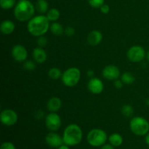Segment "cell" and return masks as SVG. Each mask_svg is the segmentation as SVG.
<instances>
[{"label":"cell","instance_id":"obj_36","mask_svg":"<svg viewBox=\"0 0 149 149\" xmlns=\"http://www.w3.org/2000/svg\"><path fill=\"white\" fill-rule=\"evenodd\" d=\"M145 141H146V143L147 145L149 146V132L148 134H146V135Z\"/></svg>","mask_w":149,"mask_h":149},{"label":"cell","instance_id":"obj_20","mask_svg":"<svg viewBox=\"0 0 149 149\" xmlns=\"http://www.w3.org/2000/svg\"><path fill=\"white\" fill-rule=\"evenodd\" d=\"M49 4L47 0H37L36 2V9L39 13L44 14L47 13Z\"/></svg>","mask_w":149,"mask_h":149},{"label":"cell","instance_id":"obj_30","mask_svg":"<svg viewBox=\"0 0 149 149\" xmlns=\"http://www.w3.org/2000/svg\"><path fill=\"white\" fill-rule=\"evenodd\" d=\"M64 33L66 36H74V33H75V29H74L71 26H68L65 29V31H64Z\"/></svg>","mask_w":149,"mask_h":149},{"label":"cell","instance_id":"obj_11","mask_svg":"<svg viewBox=\"0 0 149 149\" xmlns=\"http://www.w3.org/2000/svg\"><path fill=\"white\" fill-rule=\"evenodd\" d=\"M45 139L46 143L52 148H58L64 144L63 137L60 136V135L57 134L56 132H49L45 136Z\"/></svg>","mask_w":149,"mask_h":149},{"label":"cell","instance_id":"obj_31","mask_svg":"<svg viewBox=\"0 0 149 149\" xmlns=\"http://www.w3.org/2000/svg\"><path fill=\"white\" fill-rule=\"evenodd\" d=\"M100 10L102 13H103V14H107V13H109V11H110V7H109L108 4H103V5L100 7Z\"/></svg>","mask_w":149,"mask_h":149},{"label":"cell","instance_id":"obj_18","mask_svg":"<svg viewBox=\"0 0 149 149\" xmlns=\"http://www.w3.org/2000/svg\"><path fill=\"white\" fill-rule=\"evenodd\" d=\"M109 141L114 147H119L123 143V138L119 133H113L109 137Z\"/></svg>","mask_w":149,"mask_h":149},{"label":"cell","instance_id":"obj_15","mask_svg":"<svg viewBox=\"0 0 149 149\" xmlns=\"http://www.w3.org/2000/svg\"><path fill=\"white\" fill-rule=\"evenodd\" d=\"M32 56H33L35 62L38 63H44L47 58V52H45L43 48L39 47L33 49V52H32Z\"/></svg>","mask_w":149,"mask_h":149},{"label":"cell","instance_id":"obj_2","mask_svg":"<svg viewBox=\"0 0 149 149\" xmlns=\"http://www.w3.org/2000/svg\"><path fill=\"white\" fill-rule=\"evenodd\" d=\"M35 13V7L29 0H20L14 9V15L17 20L24 22L33 17Z\"/></svg>","mask_w":149,"mask_h":149},{"label":"cell","instance_id":"obj_38","mask_svg":"<svg viewBox=\"0 0 149 149\" xmlns=\"http://www.w3.org/2000/svg\"><path fill=\"white\" fill-rule=\"evenodd\" d=\"M146 104L149 106V99H147L146 101Z\"/></svg>","mask_w":149,"mask_h":149},{"label":"cell","instance_id":"obj_23","mask_svg":"<svg viewBox=\"0 0 149 149\" xmlns=\"http://www.w3.org/2000/svg\"><path fill=\"white\" fill-rule=\"evenodd\" d=\"M135 77L130 72H125L121 77L122 82L126 84H131L135 81Z\"/></svg>","mask_w":149,"mask_h":149},{"label":"cell","instance_id":"obj_22","mask_svg":"<svg viewBox=\"0 0 149 149\" xmlns=\"http://www.w3.org/2000/svg\"><path fill=\"white\" fill-rule=\"evenodd\" d=\"M62 74H63L61 73V70L58 68H56V67L50 68L48 71V76L49 77V78L53 80H57L61 78L62 77Z\"/></svg>","mask_w":149,"mask_h":149},{"label":"cell","instance_id":"obj_19","mask_svg":"<svg viewBox=\"0 0 149 149\" xmlns=\"http://www.w3.org/2000/svg\"><path fill=\"white\" fill-rule=\"evenodd\" d=\"M49 30L55 36H61L64 33V29L62 25L57 22H54L49 26Z\"/></svg>","mask_w":149,"mask_h":149},{"label":"cell","instance_id":"obj_24","mask_svg":"<svg viewBox=\"0 0 149 149\" xmlns=\"http://www.w3.org/2000/svg\"><path fill=\"white\" fill-rule=\"evenodd\" d=\"M121 112L126 117H130L134 113V109L130 105H125L121 109Z\"/></svg>","mask_w":149,"mask_h":149},{"label":"cell","instance_id":"obj_3","mask_svg":"<svg viewBox=\"0 0 149 149\" xmlns=\"http://www.w3.org/2000/svg\"><path fill=\"white\" fill-rule=\"evenodd\" d=\"M83 132L81 127L76 124H71L65 128L63 134L64 144L68 146H74L81 143Z\"/></svg>","mask_w":149,"mask_h":149},{"label":"cell","instance_id":"obj_35","mask_svg":"<svg viewBox=\"0 0 149 149\" xmlns=\"http://www.w3.org/2000/svg\"><path fill=\"white\" fill-rule=\"evenodd\" d=\"M57 149H70V148L68 146L65 145V144H63V145H62L61 146H60L59 148H58Z\"/></svg>","mask_w":149,"mask_h":149},{"label":"cell","instance_id":"obj_33","mask_svg":"<svg viewBox=\"0 0 149 149\" xmlns=\"http://www.w3.org/2000/svg\"><path fill=\"white\" fill-rule=\"evenodd\" d=\"M100 149H114V146L111 145V144H106L102 146L101 148Z\"/></svg>","mask_w":149,"mask_h":149},{"label":"cell","instance_id":"obj_37","mask_svg":"<svg viewBox=\"0 0 149 149\" xmlns=\"http://www.w3.org/2000/svg\"><path fill=\"white\" fill-rule=\"evenodd\" d=\"M146 58H147V60L149 61V50L147 52V53H146Z\"/></svg>","mask_w":149,"mask_h":149},{"label":"cell","instance_id":"obj_29","mask_svg":"<svg viewBox=\"0 0 149 149\" xmlns=\"http://www.w3.org/2000/svg\"><path fill=\"white\" fill-rule=\"evenodd\" d=\"M0 149H15V146L13 143L6 141V142L1 143Z\"/></svg>","mask_w":149,"mask_h":149},{"label":"cell","instance_id":"obj_12","mask_svg":"<svg viewBox=\"0 0 149 149\" xmlns=\"http://www.w3.org/2000/svg\"><path fill=\"white\" fill-rule=\"evenodd\" d=\"M87 88H88L89 91L93 94L98 95L103 91L104 84L100 79L93 77L89 80L88 83H87Z\"/></svg>","mask_w":149,"mask_h":149},{"label":"cell","instance_id":"obj_5","mask_svg":"<svg viewBox=\"0 0 149 149\" xmlns=\"http://www.w3.org/2000/svg\"><path fill=\"white\" fill-rule=\"evenodd\" d=\"M108 139L107 134L104 130L98 128L93 129L88 132L87 141L93 147H100L106 143Z\"/></svg>","mask_w":149,"mask_h":149},{"label":"cell","instance_id":"obj_10","mask_svg":"<svg viewBox=\"0 0 149 149\" xmlns=\"http://www.w3.org/2000/svg\"><path fill=\"white\" fill-rule=\"evenodd\" d=\"M12 55L15 61L17 62H24L28 57L27 49L23 45H16L12 49Z\"/></svg>","mask_w":149,"mask_h":149},{"label":"cell","instance_id":"obj_4","mask_svg":"<svg viewBox=\"0 0 149 149\" xmlns=\"http://www.w3.org/2000/svg\"><path fill=\"white\" fill-rule=\"evenodd\" d=\"M130 130L135 135L143 136L149 132V122L145 118L135 116L130 122Z\"/></svg>","mask_w":149,"mask_h":149},{"label":"cell","instance_id":"obj_26","mask_svg":"<svg viewBox=\"0 0 149 149\" xmlns=\"http://www.w3.org/2000/svg\"><path fill=\"white\" fill-rule=\"evenodd\" d=\"M23 68L26 71H33L36 68V63L35 61H26L23 63Z\"/></svg>","mask_w":149,"mask_h":149},{"label":"cell","instance_id":"obj_1","mask_svg":"<svg viewBox=\"0 0 149 149\" xmlns=\"http://www.w3.org/2000/svg\"><path fill=\"white\" fill-rule=\"evenodd\" d=\"M49 20L47 16L40 15L35 16L29 20L27 29L29 33L33 36H44L49 29Z\"/></svg>","mask_w":149,"mask_h":149},{"label":"cell","instance_id":"obj_9","mask_svg":"<svg viewBox=\"0 0 149 149\" xmlns=\"http://www.w3.org/2000/svg\"><path fill=\"white\" fill-rule=\"evenodd\" d=\"M45 125L51 132L58 130L61 126V119L55 112H51L45 118Z\"/></svg>","mask_w":149,"mask_h":149},{"label":"cell","instance_id":"obj_27","mask_svg":"<svg viewBox=\"0 0 149 149\" xmlns=\"http://www.w3.org/2000/svg\"><path fill=\"white\" fill-rule=\"evenodd\" d=\"M105 0H87L89 4L93 8H100L103 4Z\"/></svg>","mask_w":149,"mask_h":149},{"label":"cell","instance_id":"obj_6","mask_svg":"<svg viewBox=\"0 0 149 149\" xmlns=\"http://www.w3.org/2000/svg\"><path fill=\"white\" fill-rule=\"evenodd\" d=\"M81 78V71L78 68L71 67L65 70L62 74L61 79L63 84L68 87L77 85Z\"/></svg>","mask_w":149,"mask_h":149},{"label":"cell","instance_id":"obj_7","mask_svg":"<svg viewBox=\"0 0 149 149\" xmlns=\"http://www.w3.org/2000/svg\"><path fill=\"white\" fill-rule=\"evenodd\" d=\"M127 57L131 62L138 63L142 61L146 57V51L143 47L140 45H135L131 47L127 52Z\"/></svg>","mask_w":149,"mask_h":149},{"label":"cell","instance_id":"obj_13","mask_svg":"<svg viewBox=\"0 0 149 149\" xmlns=\"http://www.w3.org/2000/svg\"><path fill=\"white\" fill-rule=\"evenodd\" d=\"M103 77L107 80H116L120 76V71L116 65H109L105 67L102 71Z\"/></svg>","mask_w":149,"mask_h":149},{"label":"cell","instance_id":"obj_17","mask_svg":"<svg viewBox=\"0 0 149 149\" xmlns=\"http://www.w3.org/2000/svg\"><path fill=\"white\" fill-rule=\"evenodd\" d=\"M47 106L50 112H57L62 106V101L59 97H52L48 100Z\"/></svg>","mask_w":149,"mask_h":149},{"label":"cell","instance_id":"obj_28","mask_svg":"<svg viewBox=\"0 0 149 149\" xmlns=\"http://www.w3.org/2000/svg\"><path fill=\"white\" fill-rule=\"evenodd\" d=\"M47 44V39L46 37H45L44 36H39L37 39V45H39V47H45Z\"/></svg>","mask_w":149,"mask_h":149},{"label":"cell","instance_id":"obj_32","mask_svg":"<svg viewBox=\"0 0 149 149\" xmlns=\"http://www.w3.org/2000/svg\"><path fill=\"white\" fill-rule=\"evenodd\" d=\"M113 84H114V87H116V89H121L122 87H123V82L121 79H116L114 80V82H113Z\"/></svg>","mask_w":149,"mask_h":149},{"label":"cell","instance_id":"obj_25","mask_svg":"<svg viewBox=\"0 0 149 149\" xmlns=\"http://www.w3.org/2000/svg\"><path fill=\"white\" fill-rule=\"evenodd\" d=\"M16 0H0V6L4 10H10L15 4Z\"/></svg>","mask_w":149,"mask_h":149},{"label":"cell","instance_id":"obj_14","mask_svg":"<svg viewBox=\"0 0 149 149\" xmlns=\"http://www.w3.org/2000/svg\"><path fill=\"white\" fill-rule=\"evenodd\" d=\"M103 39V35L101 32L97 30H93L87 35V40L89 45L91 46H97L101 42Z\"/></svg>","mask_w":149,"mask_h":149},{"label":"cell","instance_id":"obj_34","mask_svg":"<svg viewBox=\"0 0 149 149\" xmlns=\"http://www.w3.org/2000/svg\"><path fill=\"white\" fill-rule=\"evenodd\" d=\"M87 75L89 77H91V78H93V76H94V71H93V70H89V71H87Z\"/></svg>","mask_w":149,"mask_h":149},{"label":"cell","instance_id":"obj_8","mask_svg":"<svg viewBox=\"0 0 149 149\" xmlns=\"http://www.w3.org/2000/svg\"><path fill=\"white\" fill-rule=\"evenodd\" d=\"M0 119L3 125L7 127H11L17 123L18 116L17 113L13 109H6L1 111Z\"/></svg>","mask_w":149,"mask_h":149},{"label":"cell","instance_id":"obj_21","mask_svg":"<svg viewBox=\"0 0 149 149\" xmlns=\"http://www.w3.org/2000/svg\"><path fill=\"white\" fill-rule=\"evenodd\" d=\"M46 16L49 21L55 22L60 18L61 13H60V11L58 9L52 8L50 9V10H48Z\"/></svg>","mask_w":149,"mask_h":149},{"label":"cell","instance_id":"obj_16","mask_svg":"<svg viewBox=\"0 0 149 149\" xmlns=\"http://www.w3.org/2000/svg\"><path fill=\"white\" fill-rule=\"evenodd\" d=\"M15 29V23L10 20H5L1 22L0 25V31L4 35L11 34Z\"/></svg>","mask_w":149,"mask_h":149}]
</instances>
